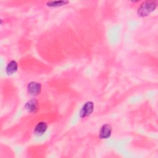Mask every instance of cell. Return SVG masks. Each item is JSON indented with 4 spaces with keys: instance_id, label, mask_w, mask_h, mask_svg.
Here are the masks:
<instances>
[{
    "instance_id": "obj_1",
    "label": "cell",
    "mask_w": 158,
    "mask_h": 158,
    "mask_svg": "<svg viewBox=\"0 0 158 158\" xmlns=\"http://www.w3.org/2000/svg\"><path fill=\"white\" fill-rule=\"evenodd\" d=\"M157 7V3L154 1H146L142 3L138 9L137 14L141 17H145L152 13Z\"/></svg>"
},
{
    "instance_id": "obj_2",
    "label": "cell",
    "mask_w": 158,
    "mask_h": 158,
    "mask_svg": "<svg viewBox=\"0 0 158 158\" xmlns=\"http://www.w3.org/2000/svg\"><path fill=\"white\" fill-rule=\"evenodd\" d=\"M94 110V104L91 101H88L84 104L80 111V117L81 118L86 117L91 114Z\"/></svg>"
},
{
    "instance_id": "obj_3",
    "label": "cell",
    "mask_w": 158,
    "mask_h": 158,
    "mask_svg": "<svg viewBox=\"0 0 158 158\" xmlns=\"http://www.w3.org/2000/svg\"><path fill=\"white\" fill-rule=\"evenodd\" d=\"M41 85L36 81H31L27 86L28 93L31 96H36L41 93Z\"/></svg>"
},
{
    "instance_id": "obj_4",
    "label": "cell",
    "mask_w": 158,
    "mask_h": 158,
    "mask_svg": "<svg viewBox=\"0 0 158 158\" xmlns=\"http://www.w3.org/2000/svg\"><path fill=\"white\" fill-rule=\"evenodd\" d=\"M112 133V127L110 124L106 123L103 125L100 130L99 137L100 139H107L109 138Z\"/></svg>"
},
{
    "instance_id": "obj_5",
    "label": "cell",
    "mask_w": 158,
    "mask_h": 158,
    "mask_svg": "<svg viewBox=\"0 0 158 158\" xmlns=\"http://www.w3.org/2000/svg\"><path fill=\"white\" fill-rule=\"evenodd\" d=\"M38 102L36 99H31L28 101L25 104V108L30 113L35 112L38 109Z\"/></svg>"
},
{
    "instance_id": "obj_6",
    "label": "cell",
    "mask_w": 158,
    "mask_h": 158,
    "mask_svg": "<svg viewBox=\"0 0 158 158\" xmlns=\"http://www.w3.org/2000/svg\"><path fill=\"white\" fill-rule=\"evenodd\" d=\"M48 128V125L44 122H40L38 123L34 129V133L35 135L40 136L43 135Z\"/></svg>"
},
{
    "instance_id": "obj_7",
    "label": "cell",
    "mask_w": 158,
    "mask_h": 158,
    "mask_svg": "<svg viewBox=\"0 0 158 158\" xmlns=\"http://www.w3.org/2000/svg\"><path fill=\"white\" fill-rule=\"evenodd\" d=\"M18 69V64L16 61L11 60L8 63L6 68V72L8 75H12L17 72Z\"/></svg>"
},
{
    "instance_id": "obj_8",
    "label": "cell",
    "mask_w": 158,
    "mask_h": 158,
    "mask_svg": "<svg viewBox=\"0 0 158 158\" xmlns=\"http://www.w3.org/2000/svg\"><path fill=\"white\" fill-rule=\"evenodd\" d=\"M69 3L68 1L59 0V1H50L46 2V5L49 7H59L66 5Z\"/></svg>"
}]
</instances>
